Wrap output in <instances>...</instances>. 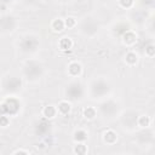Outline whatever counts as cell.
I'll return each instance as SVG.
<instances>
[{"instance_id":"6da1fadb","label":"cell","mask_w":155,"mask_h":155,"mask_svg":"<svg viewBox=\"0 0 155 155\" xmlns=\"http://www.w3.org/2000/svg\"><path fill=\"white\" fill-rule=\"evenodd\" d=\"M111 92V85L108 80L103 78L93 79L88 85V93L92 99H103Z\"/></svg>"},{"instance_id":"7a4b0ae2","label":"cell","mask_w":155,"mask_h":155,"mask_svg":"<svg viewBox=\"0 0 155 155\" xmlns=\"http://www.w3.org/2000/svg\"><path fill=\"white\" fill-rule=\"evenodd\" d=\"M22 70H23L24 78L28 81L34 82V81H38V80H40L42 78L45 68H44L41 62H39L36 59H28L23 64Z\"/></svg>"},{"instance_id":"3957f363","label":"cell","mask_w":155,"mask_h":155,"mask_svg":"<svg viewBox=\"0 0 155 155\" xmlns=\"http://www.w3.org/2000/svg\"><path fill=\"white\" fill-rule=\"evenodd\" d=\"M64 96L69 102H81L85 96V87L80 81H70L64 90Z\"/></svg>"},{"instance_id":"277c9868","label":"cell","mask_w":155,"mask_h":155,"mask_svg":"<svg viewBox=\"0 0 155 155\" xmlns=\"http://www.w3.org/2000/svg\"><path fill=\"white\" fill-rule=\"evenodd\" d=\"M78 29L81 35H84L86 38H93L99 31V23L97 22L96 18H93L91 16H85L79 22Z\"/></svg>"},{"instance_id":"5b68a950","label":"cell","mask_w":155,"mask_h":155,"mask_svg":"<svg viewBox=\"0 0 155 155\" xmlns=\"http://www.w3.org/2000/svg\"><path fill=\"white\" fill-rule=\"evenodd\" d=\"M1 90L7 94H15L22 90V80L18 75L7 74L1 80Z\"/></svg>"},{"instance_id":"8992f818","label":"cell","mask_w":155,"mask_h":155,"mask_svg":"<svg viewBox=\"0 0 155 155\" xmlns=\"http://www.w3.org/2000/svg\"><path fill=\"white\" fill-rule=\"evenodd\" d=\"M21 110V102L15 96L6 97L0 103V114L7 115V116H15Z\"/></svg>"},{"instance_id":"52a82bcc","label":"cell","mask_w":155,"mask_h":155,"mask_svg":"<svg viewBox=\"0 0 155 155\" xmlns=\"http://www.w3.org/2000/svg\"><path fill=\"white\" fill-rule=\"evenodd\" d=\"M39 46H40V41L38 39V36L31 35V34H28V35L23 36L21 39V41L18 42L19 50L24 53H34V52L38 51Z\"/></svg>"},{"instance_id":"ba28073f","label":"cell","mask_w":155,"mask_h":155,"mask_svg":"<svg viewBox=\"0 0 155 155\" xmlns=\"http://www.w3.org/2000/svg\"><path fill=\"white\" fill-rule=\"evenodd\" d=\"M97 113L105 119H111L119 113V103H116L114 99H107L99 105Z\"/></svg>"},{"instance_id":"9c48e42d","label":"cell","mask_w":155,"mask_h":155,"mask_svg":"<svg viewBox=\"0 0 155 155\" xmlns=\"http://www.w3.org/2000/svg\"><path fill=\"white\" fill-rule=\"evenodd\" d=\"M17 27V19L8 13L0 16V29L2 31H13Z\"/></svg>"},{"instance_id":"30bf717a","label":"cell","mask_w":155,"mask_h":155,"mask_svg":"<svg viewBox=\"0 0 155 155\" xmlns=\"http://www.w3.org/2000/svg\"><path fill=\"white\" fill-rule=\"evenodd\" d=\"M137 119H138V113L134 110H128L121 116V124L124 128L132 130L137 125Z\"/></svg>"},{"instance_id":"8fae6325","label":"cell","mask_w":155,"mask_h":155,"mask_svg":"<svg viewBox=\"0 0 155 155\" xmlns=\"http://www.w3.org/2000/svg\"><path fill=\"white\" fill-rule=\"evenodd\" d=\"M48 130H50V122L45 117L41 119L35 126V132H36V134H40V136H45L48 132Z\"/></svg>"},{"instance_id":"7c38bea8","label":"cell","mask_w":155,"mask_h":155,"mask_svg":"<svg viewBox=\"0 0 155 155\" xmlns=\"http://www.w3.org/2000/svg\"><path fill=\"white\" fill-rule=\"evenodd\" d=\"M82 71V67L79 62H71L68 65V74L71 78H78Z\"/></svg>"},{"instance_id":"4fadbf2b","label":"cell","mask_w":155,"mask_h":155,"mask_svg":"<svg viewBox=\"0 0 155 155\" xmlns=\"http://www.w3.org/2000/svg\"><path fill=\"white\" fill-rule=\"evenodd\" d=\"M103 140H104V143H107L109 145H113L117 140V133L113 130H107L103 133Z\"/></svg>"},{"instance_id":"5bb4252c","label":"cell","mask_w":155,"mask_h":155,"mask_svg":"<svg viewBox=\"0 0 155 155\" xmlns=\"http://www.w3.org/2000/svg\"><path fill=\"white\" fill-rule=\"evenodd\" d=\"M57 114H58V110H57V107H54V105H46L42 109V116L47 120L56 117Z\"/></svg>"},{"instance_id":"9a60e30c","label":"cell","mask_w":155,"mask_h":155,"mask_svg":"<svg viewBox=\"0 0 155 155\" xmlns=\"http://www.w3.org/2000/svg\"><path fill=\"white\" fill-rule=\"evenodd\" d=\"M57 110H58V113L59 114H62V115H67V114H69L70 113V110H71V103L69 102V101H62V102H59L58 103V105H57Z\"/></svg>"},{"instance_id":"2e32d148","label":"cell","mask_w":155,"mask_h":155,"mask_svg":"<svg viewBox=\"0 0 155 155\" xmlns=\"http://www.w3.org/2000/svg\"><path fill=\"white\" fill-rule=\"evenodd\" d=\"M73 138H74V140H75L76 143H85V142L87 140V138H88V134H87V132H86L85 130L78 128V130L74 132Z\"/></svg>"},{"instance_id":"e0dca14e","label":"cell","mask_w":155,"mask_h":155,"mask_svg":"<svg viewBox=\"0 0 155 155\" xmlns=\"http://www.w3.org/2000/svg\"><path fill=\"white\" fill-rule=\"evenodd\" d=\"M122 38H124V42H125L127 46H132V45H134L136 41H137V35H136L131 29L127 30V31L122 35Z\"/></svg>"},{"instance_id":"ac0fdd59","label":"cell","mask_w":155,"mask_h":155,"mask_svg":"<svg viewBox=\"0 0 155 155\" xmlns=\"http://www.w3.org/2000/svg\"><path fill=\"white\" fill-rule=\"evenodd\" d=\"M151 124V120L149 116L147 115H138V119H137V125L142 128H148Z\"/></svg>"},{"instance_id":"d6986e66","label":"cell","mask_w":155,"mask_h":155,"mask_svg":"<svg viewBox=\"0 0 155 155\" xmlns=\"http://www.w3.org/2000/svg\"><path fill=\"white\" fill-rule=\"evenodd\" d=\"M125 62L128 64V65H134L137 62H138V54L133 51H130L126 53L125 56Z\"/></svg>"},{"instance_id":"ffe728a7","label":"cell","mask_w":155,"mask_h":155,"mask_svg":"<svg viewBox=\"0 0 155 155\" xmlns=\"http://www.w3.org/2000/svg\"><path fill=\"white\" fill-rule=\"evenodd\" d=\"M51 28H52V30L53 31H62L65 27H64V21L63 19H61V18H56V19H53V22L51 23Z\"/></svg>"},{"instance_id":"44dd1931","label":"cell","mask_w":155,"mask_h":155,"mask_svg":"<svg viewBox=\"0 0 155 155\" xmlns=\"http://www.w3.org/2000/svg\"><path fill=\"white\" fill-rule=\"evenodd\" d=\"M84 116L87 119V120H92L97 116V109L93 108V107H87L85 110H84Z\"/></svg>"},{"instance_id":"7402d4cb","label":"cell","mask_w":155,"mask_h":155,"mask_svg":"<svg viewBox=\"0 0 155 155\" xmlns=\"http://www.w3.org/2000/svg\"><path fill=\"white\" fill-rule=\"evenodd\" d=\"M59 47L62 50H70L73 47V41L70 38H63L59 41Z\"/></svg>"},{"instance_id":"603a6c76","label":"cell","mask_w":155,"mask_h":155,"mask_svg":"<svg viewBox=\"0 0 155 155\" xmlns=\"http://www.w3.org/2000/svg\"><path fill=\"white\" fill-rule=\"evenodd\" d=\"M127 30H130V25L127 23H119L116 27H115V33L119 34V35H124Z\"/></svg>"},{"instance_id":"cb8c5ba5","label":"cell","mask_w":155,"mask_h":155,"mask_svg":"<svg viewBox=\"0 0 155 155\" xmlns=\"http://www.w3.org/2000/svg\"><path fill=\"white\" fill-rule=\"evenodd\" d=\"M73 151L75 154H86L87 153V147L84 144V143H76V145H74V149Z\"/></svg>"},{"instance_id":"d4e9b609","label":"cell","mask_w":155,"mask_h":155,"mask_svg":"<svg viewBox=\"0 0 155 155\" xmlns=\"http://www.w3.org/2000/svg\"><path fill=\"white\" fill-rule=\"evenodd\" d=\"M75 25H78V21L74 17H68L64 19V27L65 28H74Z\"/></svg>"},{"instance_id":"484cf974","label":"cell","mask_w":155,"mask_h":155,"mask_svg":"<svg viewBox=\"0 0 155 155\" xmlns=\"http://www.w3.org/2000/svg\"><path fill=\"white\" fill-rule=\"evenodd\" d=\"M119 4L124 8H131L134 5V0H119Z\"/></svg>"},{"instance_id":"4316f807","label":"cell","mask_w":155,"mask_h":155,"mask_svg":"<svg viewBox=\"0 0 155 155\" xmlns=\"http://www.w3.org/2000/svg\"><path fill=\"white\" fill-rule=\"evenodd\" d=\"M10 124V116L0 114V127H6Z\"/></svg>"},{"instance_id":"83f0119b","label":"cell","mask_w":155,"mask_h":155,"mask_svg":"<svg viewBox=\"0 0 155 155\" xmlns=\"http://www.w3.org/2000/svg\"><path fill=\"white\" fill-rule=\"evenodd\" d=\"M154 53H155V47H154V45H153V44L148 45V46L145 47V54H147L148 57H154Z\"/></svg>"},{"instance_id":"f1b7e54d","label":"cell","mask_w":155,"mask_h":155,"mask_svg":"<svg viewBox=\"0 0 155 155\" xmlns=\"http://www.w3.org/2000/svg\"><path fill=\"white\" fill-rule=\"evenodd\" d=\"M140 1L145 6H153V4H154V0H140Z\"/></svg>"},{"instance_id":"f546056e","label":"cell","mask_w":155,"mask_h":155,"mask_svg":"<svg viewBox=\"0 0 155 155\" xmlns=\"http://www.w3.org/2000/svg\"><path fill=\"white\" fill-rule=\"evenodd\" d=\"M13 154H29L28 150H23V149H18V150H15Z\"/></svg>"}]
</instances>
